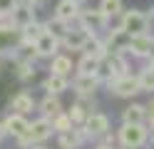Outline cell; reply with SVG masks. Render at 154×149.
Masks as SVG:
<instances>
[{"label": "cell", "mask_w": 154, "mask_h": 149, "mask_svg": "<svg viewBox=\"0 0 154 149\" xmlns=\"http://www.w3.org/2000/svg\"><path fill=\"white\" fill-rule=\"evenodd\" d=\"M147 25H149V20H147L144 13H139V10H129V13L122 15V25H119V27H122L129 37H134V35H144Z\"/></svg>", "instance_id": "cell-1"}, {"label": "cell", "mask_w": 154, "mask_h": 149, "mask_svg": "<svg viewBox=\"0 0 154 149\" xmlns=\"http://www.w3.org/2000/svg\"><path fill=\"white\" fill-rule=\"evenodd\" d=\"M52 134V122L47 117H42V119H37V122H32L30 124V129H27V134L20 139V144H37V142H45L47 137Z\"/></svg>", "instance_id": "cell-2"}, {"label": "cell", "mask_w": 154, "mask_h": 149, "mask_svg": "<svg viewBox=\"0 0 154 149\" xmlns=\"http://www.w3.org/2000/svg\"><path fill=\"white\" fill-rule=\"evenodd\" d=\"M119 142L122 147H129V149H137L147 142V129L142 124H124L119 129Z\"/></svg>", "instance_id": "cell-3"}, {"label": "cell", "mask_w": 154, "mask_h": 149, "mask_svg": "<svg viewBox=\"0 0 154 149\" xmlns=\"http://www.w3.org/2000/svg\"><path fill=\"white\" fill-rule=\"evenodd\" d=\"M23 42H25V40H23V30L10 27V25H5V27L0 25V55L15 52Z\"/></svg>", "instance_id": "cell-4"}, {"label": "cell", "mask_w": 154, "mask_h": 149, "mask_svg": "<svg viewBox=\"0 0 154 149\" xmlns=\"http://www.w3.org/2000/svg\"><path fill=\"white\" fill-rule=\"evenodd\" d=\"M109 92H114L117 97H132V95L142 92V89H139V79H134L129 75L117 77V79H112V82H109Z\"/></svg>", "instance_id": "cell-5"}, {"label": "cell", "mask_w": 154, "mask_h": 149, "mask_svg": "<svg viewBox=\"0 0 154 149\" xmlns=\"http://www.w3.org/2000/svg\"><path fill=\"white\" fill-rule=\"evenodd\" d=\"M80 23H82V30H102L104 25H107V15L102 13V10L97 8V10H82L80 13Z\"/></svg>", "instance_id": "cell-6"}, {"label": "cell", "mask_w": 154, "mask_h": 149, "mask_svg": "<svg viewBox=\"0 0 154 149\" xmlns=\"http://www.w3.org/2000/svg\"><path fill=\"white\" fill-rule=\"evenodd\" d=\"M57 45H60V37L52 35L50 30H45L40 35V40L35 42V50H37V57H55L57 52Z\"/></svg>", "instance_id": "cell-7"}, {"label": "cell", "mask_w": 154, "mask_h": 149, "mask_svg": "<svg viewBox=\"0 0 154 149\" xmlns=\"http://www.w3.org/2000/svg\"><path fill=\"white\" fill-rule=\"evenodd\" d=\"M3 127H5V132L8 134H13V137H17V139H23L25 134H27V129H30V122L25 119V114H10L3 122Z\"/></svg>", "instance_id": "cell-8"}, {"label": "cell", "mask_w": 154, "mask_h": 149, "mask_svg": "<svg viewBox=\"0 0 154 149\" xmlns=\"http://www.w3.org/2000/svg\"><path fill=\"white\" fill-rule=\"evenodd\" d=\"M13 27H17V30H25L27 25H32L35 23V10L30 8V5H17L15 10H13Z\"/></svg>", "instance_id": "cell-9"}, {"label": "cell", "mask_w": 154, "mask_h": 149, "mask_svg": "<svg viewBox=\"0 0 154 149\" xmlns=\"http://www.w3.org/2000/svg\"><path fill=\"white\" fill-rule=\"evenodd\" d=\"M87 40H90V33H87V30H67L60 42H62L67 50H85V42H87Z\"/></svg>", "instance_id": "cell-10"}, {"label": "cell", "mask_w": 154, "mask_h": 149, "mask_svg": "<svg viewBox=\"0 0 154 149\" xmlns=\"http://www.w3.org/2000/svg\"><path fill=\"white\" fill-rule=\"evenodd\" d=\"M152 47H154V42H152V37H147V35H134V37H129V45H127V50L132 55H137V57L149 55Z\"/></svg>", "instance_id": "cell-11"}, {"label": "cell", "mask_w": 154, "mask_h": 149, "mask_svg": "<svg viewBox=\"0 0 154 149\" xmlns=\"http://www.w3.org/2000/svg\"><path fill=\"white\" fill-rule=\"evenodd\" d=\"M80 5L75 3V0H60L55 8V17L57 20H62V23H67V20H75V17H80V10H77Z\"/></svg>", "instance_id": "cell-12"}, {"label": "cell", "mask_w": 154, "mask_h": 149, "mask_svg": "<svg viewBox=\"0 0 154 149\" xmlns=\"http://www.w3.org/2000/svg\"><path fill=\"white\" fill-rule=\"evenodd\" d=\"M97 75H80L75 79V92L80 95V97H90L94 89H97Z\"/></svg>", "instance_id": "cell-13"}, {"label": "cell", "mask_w": 154, "mask_h": 149, "mask_svg": "<svg viewBox=\"0 0 154 149\" xmlns=\"http://www.w3.org/2000/svg\"><path fill=\"white\" fill-rule=\"evenodd\" d=\"M85 137H87V132H80V129H67V132H60V147L62 149H77Z\"/></svg>", "instance_id": "cell-14"}, {"label": "cell", "mask_w": 154, "mask_h": 149, "mask_svg": "<svg viewBox=\"0 0 154 149\" xmlns=\"http://www.w3.org/2000/svg\"><path fill=\"white\" fill-rule=\"evenodd\" d=\"M107 129H109V119L104 114H90L87 117V134L100 137V134H107Z\"/></svg>", "instance_id": "cell-15"}, {"label": "cell", "mask_w": 154, "mask_h": 149, "mask_svg": "<svg viewBox=\"0 0 154 149\" xmlns=\"http://www.w3.org/2000/svg\"><path fill=\"white\" fill-rule=\"evenodd\" d=\"M122 119H124V124H142L144 119H147V107L129 104V107L122 112Z\"/></svg>", "instance_id": "cell-16"}, {"label": "cell", "mask_w": 154, "mask_h": 149, "mask_svg": "<svg viewBox=\"0 0 154 149\" xmlns=\"http://www.w3.org/2000/svg\"><path fill=\"white\" fill-rule=\"evenodd\" d=\"M10 107L15 109L17 114H25V112H30V109L35 107V99L27 95V92H17L15 97H13V102H10Z\"/></svg>", "instance_id": "cell-17"}, {"label": "cell", "mask_w": 154, "mask_h": 149, "mask_svg": "<svg viewBox=\"0 0 154 149\" xmlns=\"http://www.w3.org/2000/svg\"><path fill=\"white\" fill-rule=\"evenodd\" d=\"M40 112L45 114V117H57V114H62V104H60V99H57L55 95H47L42 102H40Z\"/></svg>", "instance_id": "cell-18"}, {"label": "cell", "mask_w": 154, "mask_h": 149, "mask_svg": "<svg viewBox=\"0 0 154 149\" xmlns=\"http://www.w3.org/2000/svg\"><path fill=\"white\" fill-rule=\"evenodd\" d=\"M127 45H129V35L124 33L122 27H119V30H114V33L109 35V40H107V47L112 50V52H119V50H127Z\"/></svg>", "instance_id": "cell-19"}, {"label": "cell", "mask_w": 154, "mask_h": 149, "mask_svg": "<svg viewBox=\"0 0 154 149\" xmlns=\"http://www.w3.org/2000/svg\"><path fill=\"white\" fill-rule=\"evenodd\" d=\"M50 70H52V75H62V77H67V75L72 72V60L65 57V55H55Z\"/></svg>", "instance_id": "cell-20"}, {"label": "cell", "mask_w": 154, "mask_h": 149, "mask_svg": "<svg viewBox=\"0 0 154 149\" xmlns=\"http://www.w3.org/2000/svg\"><path fill=\"white\" fill-rule=\"evenodd\" d=\"M100 62H102L100 57H94V55H85V57L80 60V65H77V70H80V75H97Z\"/></svg>", "instance_id": "cell-21"}, {"label": "cell", "mask_w": 154, "mask_h": 149, "mask_svg": "<svg viewBox=\"0 0 154 149\" xmlns=\"http://www.w3.org/2000/svg\"><path fill=\"white\" fill-rule=\"evenodd\" d=\"M45 89L50 95H60V92H65L67 89V77H62V75H50L45 79Z\"/></svg>", "instance_id": "cell-22"}, {"label": "cell", "mask_w": 154, "mask_h": 149, "mask_svg": "<svg viewBox=\"0 0 154 149\" xmlns=\"http://www.w3.org/2000/svg\"><path fill=\"white\" fill-rule=\"evenodd\" d=\"M137 79H139V89H149V92H152V89H154V62L144 67Z\"/></svg>", "instance_id": "cell-23"}, {"label": "cell", "mask_w": 154, "mask_h": 149, "mask_svg": "<svg viewBox=\"0 0 154 149\" xmlns=\"http://www.w3.org/2000/svg\"><path fill=\"white\" fill-rule=\"evenodd\" d=\"M42 33H45V27H42L40 23H32V25H27V27L23 30V40H25V42H30V45H35L37 40H40Z\"/></svg>", "instance_id": "cell-24"}, {"label": "cell", "mask_w": 154, "mask_h": 149, "mask_svg": "<svg viewBox=\"0 0 154 149\" xmlns=\"http://www.w3.org/2000/svg\"><path fill=\"white\" fill-rule=\"evenodd\" d=\"M100 10H102L107 17L119 15V13H122V0H102V3H100Z\"/></svg>", "instance_id": "cell-25"}, {"label": "cell", "mask_w": 154, "mask_h": 149, "mask_svg": "<svg viewBox=\"0 0 154 149\" xmlns=\"http://www.w3.org/2000/svg\"><path fill=\"white\" fill-rule=\"evenodd\" d=\"M52 129H57V132H67V129H72V119L67 114H57L52 119Z\"/></svg>", "instance_id": "cell-26"}, {"label": "cell", "mask_w": 154, "mask_h": 149, "mask_svg": "<svg viewBox=\"0 0 154 149\" xmlns=\"http://www.w3.org/2000/svg\"><path fill=\"white\" fill-rule=\"evenodd\" d=\"M17 77L23 79V82H27V79H32L35 77V70L30 62H17Z\"/></svg>", "instance_id": "cell-27"}, {"label": "cell", "mask_w": 154, "mask_h": 149, "mask_svg": "<svg viewBox=\"0 0 154 149\" xmlns=\"http://www.w3.org/2000/svg\"><path fill=\"white\" fill-rule=\"evenodd\" d=\"M67 117H70L72 119V124H80V122H87V112H85V109L82 107H77V104H72V109H70V114H67Z\"/></svg>", "instance_id": "cell-28"}, {"label": "cell", "mask_w": 154, "mask_h": 149, "mask_svg": "<svg viewBox=\"0 0 154 149\" xmlns=\"http://www.w3.org/2000/svg\"><path fill=\"white\" fill-rule=\"evenodd\" d=\"M17 8V0H0V17H10Z\"/></svg>", "instance_id": "cell-29"}, {"label": "cell", "mask_w": 154, "mask_h": 149, "mask_svg": "<svg viewBox=\"0 0 154 149\" xmlns=\"http://www.w3.org/2000/svg\"><path fill=\"white\" fill-rule=\"evenodd\" d=\"M45 3H47V0H27V5H30L32 10H37V8H42Z\"/></svg>", "instance_id": "cell-30"}, {"label": "cell", "mask_w": 154, "mask_h": 149, "mask_svg": "<svg viewBox=\"0 0 154 149\" xmlns=\"http://www.w3.org/2000/svg\"><path fill=\"white\" fill-rule=\"evenodd\" d=\"M149 119H152V124H154V102L149 104Z\"/></svg>", "instance_id": "cell-31"}, {"label": "cell", "mask_w": 154, "mask_h": 149, "mask_svg": "<svg viewBox=\"0 0 154 149\" xmlns=\"http://www.w3.org/2000/svg\"><path fill=\"white\" fill-rule=\"evenodd\" d=\"M5 134H8V132H5V127H3V124H0V139H3Z\"/></svg>", "instance_id": "cell-32"}, {"label": "cell", "mask_w": 154, "mask_h": 149, "mask_svg": "<svg viewBox=\"0 0 154 149\" xmlns=\"http://www.w3.org/2000/svg\"><path fill=\"white\" fill-rule=\"evenodd\" d=\"M149 55H152V62H154V47H152V52H149Z\"/></svg>", "instance_id": "cell-33"}, {"label": "cell", "mask_w": 154, "mask_h": 149, "mask_svg": "<svg viewBox=\"0 0 154 149\" xmlns=\"http://www.w3.org/2000/svg\"><path fill=\"white\" fill-rule=\"evenodd\" d=\"M75 3H77V5H80V3H85V0H75Z\"/></svg>", "instance_id": "cell-34"}, {"label": "cell", "mask_w": 154, "mask_h": 149, "mask_svg": "<svg viewBox=\"0 0 154 149\" xmlns=\"http://www.w3.org/2000/svg\"><path fill=\"white\" fill-rule=\"evenodd\" d=\"M100 149H107V147H100Z\"/></svg>", "instance_id": "cell-35"}, {"label": "cell", "mask_w": 154, "mask_h": 149, "mask_svg": "<svg viewBox=\"0 0 154 149\" xmlns=\"http://www.w3.org/2000/svg\"><path fill=\"white\" fill-rule=\"evenodd\" d=\"M124 149H129V147H124Z\"/></svg>", "instance_id": "cell-36"}]
</instances>
